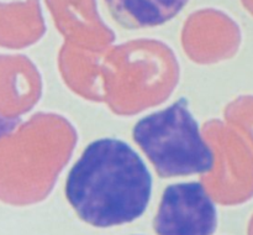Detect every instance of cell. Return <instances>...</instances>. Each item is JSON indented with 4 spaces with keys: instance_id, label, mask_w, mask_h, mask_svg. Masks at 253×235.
Returning a JSON list of instances; mask_svg holds the SVG:
<instances>
[{
    "instance_id": "3957f363",
    "label": "cell",
    "mask_w": 253,
    "mask_h": 235,
    "mask_svg": "<svg viewBox=\"0 0 253 235\" xmlns=\"http://www.w3.org/2000/svg\"><path fill=\"white\" fill-rule=\"evenodd\" d=\"M216 225V207L202 183H175L166 188L155 218L158 235H212Z\"/></svg>"
},
{
    "instance_id": "6da1fadb",
    "label": "cell",
    "mask_w": 253,
    "mask_h": 235,
    "mask_svg": "<svg viewBox=\"0 0 253 235\" xmlns=\"http://www.w3.org/2000/svg\"><path fill=\"white\" fill-rule=\"evenodd\" d=\"M152 176L137 152L118 139H99L82 153L66 183L68 202L98 228L131 223L147 209Z\"/></svg>"
},
{
    "instance_id": "5b68a950",
    "label": "cell",
    "mask_w": 253,
    "mask_h": 235,
    "mask_svg": "<svg viewBox=\"0 0 253 235\" xmlns=\"http://www.w3.org/2000/svg\"><path fill=\"white\" fill-rule=\"evenodd\" d=\"M20 121H21L20 118H7V116L0 115V139L11 134L14 129L19 125Z\"/></svg>"
},
{
    "instance_id": "277c9868",
    "label": "cell",
    "mask_w": 253,
    "mask_h": 235,
    "mask_svg": "<svg viewBox=\"0 0 253 235\" xmlns=\"http://www.w3.org/2000/svg\"><path fill=\"white\" fill-rule=\"evenodd\" d=\"M189 0H105L114 20L126 29L155 27L179 14Z\"/></svg>"
},
{
    "instance_id": "7a4b0ae2",
    "label": "cell",
    "mask_w": 253,
    "mask_h": 235,
    "mask_svg": "<svg viewBox=\"0 0 253 235\" xmlns=\"http://www.w3.org/2000/svg\"><path fill=\"white\" fill-rule=\"evenodd\" d=\"M132 136L161 177L205 173L214 167V153L203 140L185 98L141 119Z\"/></svg>"
},
{
    "instance_id": "8992f818",
    "label": "cell",
    "mask_w": 253,
    "mask_h": 235,
    "mask_svg": "<svg viewBox=\"0 0 253 235\" xmlns=\"http://www.w3.org/2000/svg\"><path fill=\"white\" fill-rule=\"evenodd\" d=\"M252 235H253V223H252Z\"/></svg>"
}]
</instances>
